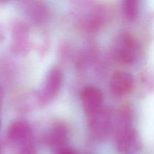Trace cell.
I'll return each instance as SVG.
<instances>
[{
	"label": "cell",
	"mask_w": 154,
	"mask_h": 154,
	"mask_svg": "<svg viewBox=\"0 0 154 154\" xmlns=\"http://www.w3.org/2000/svg\"><path fill=\"white\" fill-rule=\"evenodd\" d=\"M81 102L86 112L91 116L101 109L103 102V94L96 87H87L81 93Z\"/></svg>",
	"instance_id": "obj_1"
},
{
	"label": "cell",
	"mask_w": 154,
	"mask_h": 154,
	"mask_svg": "<svg viewBox=\"0 0 154 154\" xmlns=\"http://www.w3.org/2000/svg\"><path fill=\"white\" fill-rule=\"evenodd\" d=\"M110 87L113 93L117 96H124L132 90L133 78L128 72H117L111 78Z\"/></svg>",
	"instance_id": "obj_2"
},
{
	"label": "cell",
	"mask_w": 154,
	"mask_h": 154,
	"mask_svg": "<svg viewBox=\"0 0 154 154\" xmlns=\"http://www.w3.org/2000/svg\"><path fill=\"white\" fill-rule=\"evenodd\" d=\"M63 75L59 69H53L48 75L44 87V95L46 98H52L57 94L61 87Z\"/></svg>",
	"instance_id": "obj_3"
},
{
	"label": "cell",
	"mask_w": 154,
	"mask_h": 154,
	"mask_svg": "<svg viewBox=\"0 0 154 154\" xmlns=\"http://www.w3.org/2000/svg\"><path fill=\"white\" fill-rule=\"evenodd\" d=\"M135 141V132L132 128L124 127L118 132L116 140L117 148L120 153H126L131 149Z\"/></svg>",
	"instance_id": "obj_4"
},
{
	"label": "cell",
	"mask_w": 154,
	"mask_h": 154,
	"mask_svg": "<svg viewBox=\"0 0 154 154\" xmlns=\"http://www.w3.org/2000/svg\"><path fill=\"white\" fill-rule=\"evenodd\" d=\"M30 135L29 126L26 122L17 121L12 123L8 129V136L16 141H23Z\"/></svg>",
	"instance_id": "obj_5"
},
{
	"label": "cell",
	"mask_w": 154,
	"mask_h": 154,
	"mask_svg": "<svg viewBox=\"0 0 154 154\" xmlns=\"http://www.w3.org/2000/svg\"><path fill=\"white\" fill-rule=\"evenodd\" d=\"M123 49L120 51V56L122 60L127 63L132 62L134 59L133 51L135 49V44L133 38L129 36H125L123 39Z\"/></svg>",
	"instance_id": "obj_6"
},
{
	"label": "cell",
	"mask_w": 154,
	"mask_h": 154,
	"mask_svg": "<svg viewBox=\"0 0 154 154\" xmlns=\"http://www.w3.org/2000/svg\"><path fill=\"white\" fill-rule=\"evenodd\" d=\"M66 138V131L63 126H58L53 130L50 135V143L52 145L59 146L65 142Z\"/></svg>",
	"instance_id": "obj_7"
},
{
	"label": "cell",
	"mask_w": 154,
	"mask_h": 154,
	"mask_svg": "<svg viewBox=\"0 0 154 154\" xmlns=\"http://www.w3.org/2000/svg\"><path fill=\"white\" fill-rule=\"evenodd\" d=\"M123 11L128 20L135 19L138 15V2L135 0H126L123 2Z\"/></svg>",
	"instance_id": "obj_8"
},
{
	"label": "cell",
	"mask_w": 154,
	"mask_h": 154,
	"mask_svg": "<svg viewBox=\"0 0 154 154\" xmlns=\"http://www.w3.org/2000/svg\"><path fill=\"white\" fill-rule=\"evenodd\" d=\"M59 154H76V153H75L74 150H72V149L65 148L60 150V153Z\"/></svg>",
	"instance_id": "obj_9"
},
{
	"label": "cell",
	"mask_w": 154,
	"mask_h": 154,
	"mask_svg": "<svg viewBox=\"0 0 154 154\" xmlns=\"http://www.w3.org/2000/svg\"><path fill=\"white\" fill-rule=\"evenodd\" d=\"M3 96H4V92H3L2 88L0 87V107H1L2 102L3 100Z\"/></svg>",
	"instance_id": "obj_10"
},
{
	"label": "cell",
	"mask_w": 154,
	"mask_h": 154,
	"mask_svg": "<svg viewBox=\"0 0 154 154\" xmlns=\"http://www.w3.org/2000/svg\"><path fill=\"white\" fill-rule=\"evenodd\" d=\"M3 38V35H2V30H1V28H0V42L2 41V39Z\"/></svg>",
	"instance_id": "obj_11"
}]
</instances>
